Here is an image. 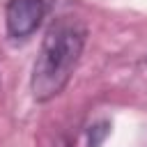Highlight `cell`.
Returning <instances> with one entry per match:
<instances>
[{"label":"cell","mask_w":147,"mask_h":147,"mask_svg":"<svg viewBox=\"0 0 147 147\" xmlns=\"http://www.w3.org/2000/svg\"><path fill=\"white\" fill-rule=\"evenodd\" d=\"M85 39L87 28L71 16H62L48 28L30 76V90L34 101L46 103L69 85L80 62Z\"/></svg>","instance_id":"6da1fadb"},{"label":"cell","mask_w":147,"mask_h":147,"mask_svg":"<svg viewBox=\"0 0 147 147\" xmlns=\"http://www.w3.org/2000/svg\"><path fill=\"white\" fill-rule=\"evenodd\" d=\"M46 16V2L44 0H9L5 9V23L7 32L14 39L30 37Z\"/></svg>","instance_id":"7a4b0ae2"},{"label":"cell","mask_w":147,"mask_h":147,"mask_svg":"<svg viewBox=\"0 0 147 147\" xmlns=\"http://www.w3.org/2000/svg\"><path fill=\"white\" fill-rule=\"evenodd\" d=\"M110 131V124L108 122H96L94 126H90V136H87V147H101V142L106 140Z\"/></svg>","instance_id":"3957f363"}]
</instances>
